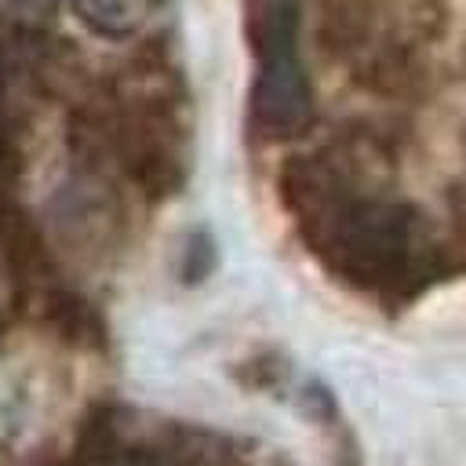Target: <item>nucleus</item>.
Masks as SVG:
<instances>
[{
	"instance_id": "nucleus-4",
	"label": "nucleus",
	"mask_w": 466,
	"mask_h": 466,
	"mask_svg": "<svg viewBox=\"0 0 466 466\" xmlns=\"http://www.w3.org/2000/svg\"><path fill=\"white\" fill-rule=\"evenodd\" d=\"M18 7H29V11H40V7H47V4H55V0H15Z\"/></svg>"
},
{
	"instance_id": "nucleus-3",
	"label": "nucleus",
	"mask_w": 466,
	"mask_h": 466,
	"mask_svg": "<svg viewBox=\"0 0 466 466\" xmlns=\"http://www.w3.org/2000/svg\"><path fill=\"white\" fill-rule=\"evenodd\" d=\"M160 4L164 0H76L84 22L109 36H127L142 29L160 11Z\"/></svg>"
},
{
	"instance_id": "nucleus-2",
	"label": "nucleus",
	"mask_w": 466,
	"mask_h": 466,
	"mask_svg": "<svg viewBox=\"0 0 466 466\" xmlns=\"http://www.w3.org/2000/svg\"><path fill=\"white\" fill-rule=\"evenodd\" d=\"M248 44L255 55L251 124L262 138H291L309 127L313 91L299 51L295 0H248Z\"/></svg>"
},
{
	"instance_id": "nucleus-1",
	"label": "nucleus",
	"mask_w": 466,
	"mask_h": 466,
	"mask_svg": "<svg viewBox=\"0 0 466 466\" xmlns=\"http://www.w3.org/2000/svg\"><path fill=\"white\" fill-rule=\"evenodd\" d=\"M288 208L313 255L346 284L375 295H404L426 280L415 211L364 189L328 160H299L284 175Z\"/></svg>"
}]
</instances>
